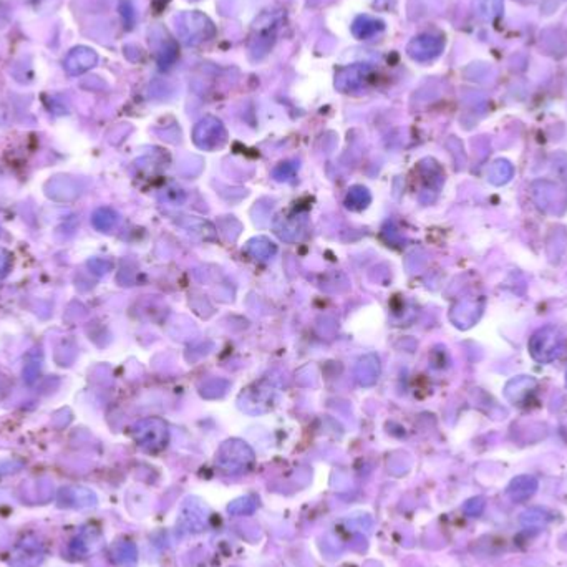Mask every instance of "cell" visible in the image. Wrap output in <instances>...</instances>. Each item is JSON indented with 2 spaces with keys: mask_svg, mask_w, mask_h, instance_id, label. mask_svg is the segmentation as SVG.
Here are the masks:
<instances>
[{
  "mask_svg": "<svg viewBox=\"0 0 567 567\" xmlns=\"http://www.w3.org/2000/svg\"><path fill=\"white\" fill-rule=\"evenodd\" d=\"M549 520L551 516L544 510H541V508H529V510L521 512L520 522L526 529H542L549 522Z\"/></svg>",
  "mask_w": 567,
  "mask_h": 567,
  "instance_id": "cell-10",
  "label": "cell"
},
{
  "mask_svg": "<svg viewBox=\"0 0 567 567\" xmlns=\"http://www.w3.org/2000/svg\"><path fill=\"white\" fill-rule=\"evenodd\" d=\"M473 8L476 17L481 21L491 22L494 18L501 17L504 11V0H473Z\"/></svg>",
  "mask_w": 567,
  "mask_h": 567,
  "instance_id": "cell-9",
  "label": "cell"
},
{
  "mask_svg": "<svg viewBox=\"0 0 567 567\" xmlns=\"http://www.w3.org/2000/svg\"><path fill=\"white\" fill-rule=\"evenodd\" d=\"M562 338L554 327H544L532 336L529 342V350L536 360L542 363L554 360L561 352Z\"/></svg>",
  "mask_w": 567,
  "mask_h": 567,
  "instance_id": "cell-2",
  "label": "cell"
},
{
  "mask_svg": "<svg viewBox=\"0 0 567 567\" xmlns=\"http://www.w3.org/2000/svg\"><path fill=\"white\" fill-rule=\"evenodd\" d=\"M537 488H539V481L534 476H531V474H521V476H516L508 484L506 493L511 498V501L525 503L534 496Z\"/></svg>",
  "mask_w": 567,
  "mask_h": 567,
  "instance_id": "cell-5",
  "label": "cell"
},
{
  "mask_svg": "<svg viewBox=\"0 0 567 567\" xmlns=\"http://www.w3.org/2000/svg\"><path fill=\"white\" fill-rule=\"evenodd\" d=\"M370 74V67L367 63H353L342 69L336 76V86L342 91H352L360 86Z\"/></svg>",
  "mask_w": 567,
  "mask_h": 567,
  "instance_id": "cell-4",
  "label": "cell"
},
{
  "mask_svg": "<svg viewBox=\"0 0 567 567\" xmlns=\"http://www.w3.org/2000/svg\"><path fill=\"white\" fill-rule=\"evenodd\" d=\"M484 508H486V499L481 498V496H478V498L469 499V501L464 504V512H466L468 516L476 517L484 511Z\"/></svg>",
  "mask_w": 567,
  "mask_h": 567,
  "instance_id": "cell-11",
  "label": "cell"
},
{
  "mask_svg": "<svg viewBox=\"0 0 567 567\" xmlns=\"http://www.w3.org/2000/svg\"><path fill=\"white\" fill-rule=\"evenodd\" d=\"M445 48V38L435 33H421L411 38L406 45V53L411 60L426 63L435 60L441 55Z\"/></svg>",
  "mask_w": 567,
  "mask_h": 567,
  "instance_id": "cell-3",
  "label": "cell"
},
{
  "mask_svg": "<svg viewBox=\"0 0 567 567\" xmlns=\"http://www.w3.org/2000/svg\"><path fill=\"white\" fill-rule=\"evenodd\" d=\"M176 30L179 40L188 47L201 45L216 35V27L211 18L197 11L183 12L176 18Z\"/></svg>",
  "mask_w": 567,
  "mask_h": 567,
  "instance_id": "cell-1",
  "label": "cell"
},
{
  "mask_svg": "<svg viewBox=\"0 0 567 567\" xmlns=\"http://www.w3.org/2000/svg\"><path fill=\"white\" fill-rule=\"evenodd\" d=\"M96 60H98V57H96V53L91 48L80 47L71 50L70 55L67 57L65 69L70 75H80L84 71L90 70L91 67H95Z\"/></svg>",
  "mask_w": 567,
  "mask_h": 567,
  "instance_id": "cell-6",
  "label": "cell"
},
{
  "mask_svg": "<svg viewBox=\"0 0 567 567\" xmlns=\"http://www.w3.org/2000/svg\"><path fill=\"white\" fill-rule=\"evenodd\" d=\"M385 23L380 18L370 16H358L352 23V33L358 40H370L380 32H384Z\"/></svg>",
  "mask_w": 567,
  "mask_h": 567,
  "instance_id": "cell-7",
  "label": "cell"
},
{
  "mask_svg": "<svg viewBox=\"0 0 567 567\" xmlns=\"http://www.w3.org/2000/svg\"><path fill=\"white\" fill-rule=\"evenodd\" d=\"M195 137L196 142L201 143V147H205V143L210 142L211 138H214V142H217V138L224 137V128H222L219 120L207 116V118L200 121V125L196 126Z\"/></svg>",
  "mask_w": 567,
  "mask_h": 567,
  "instance_id": "cell-8",
  "label": "cell"
},
{
  "mask_svg": "<svg viewBox=\"0 0 567 567\" xmlns=\"http://www.w3.org/2000/svg\"><path fill=\"white\" fill-rule=\"evenodd\" d=\"M6 269H7V259L0 258V273H6Z\"/></svg>",
  "mask_w": 567,
  "mask_h": 567,
  "instance_id": "cell-12",
  "label": "cell"
}]
</instances>
